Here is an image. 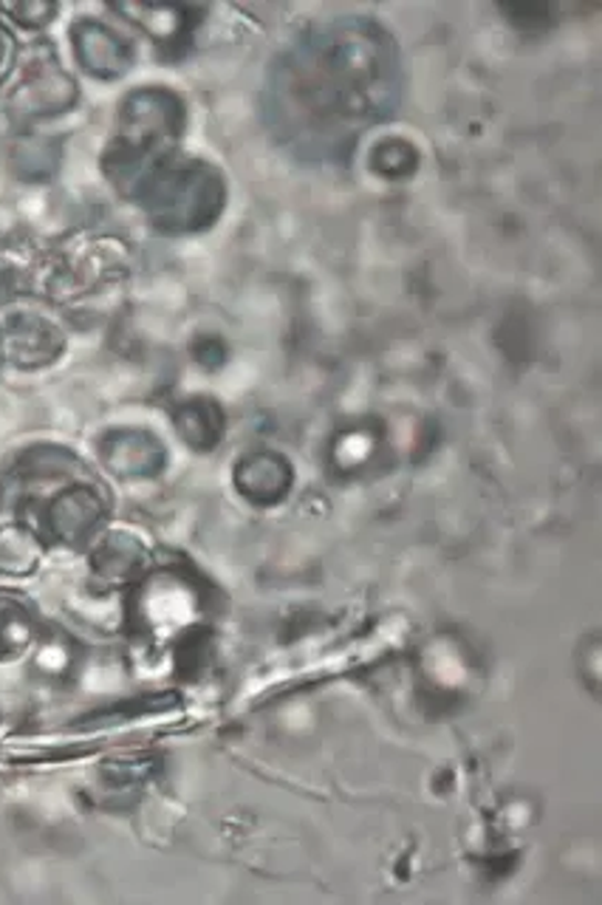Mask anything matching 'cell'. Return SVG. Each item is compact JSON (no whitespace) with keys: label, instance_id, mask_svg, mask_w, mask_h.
I'll return each instance as SVG.
<instances>
[{"label":"cell","instance_id":"cell-1","mask_svg":"<svg viewBox=\"0 0 602 905\" xmlns=\"http://www.w3.org/2000/svg\"><path fill=\"white\" fill-rule=\"evenodd\" d=\"M416 165V147L405 140H385L371 151V167L385 178H407Z\"/></svg>","mask_w":602,"mask_h":905}]
</instances>
